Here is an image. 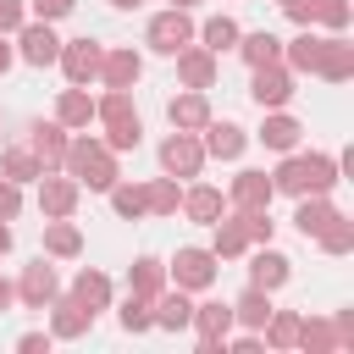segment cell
Masks as SVG:
<instances>
[{"mask_svg": "<svg viewBox=\"0 0 354 354\" xmlns=\"http://www.w3.org/2000/svg\"><path fill=\"white\" fill-rule=\"evenodd\" d=\"M188 221H199V227H210L216 216H227V194L216 188V183H194L188 194H183V205H177Z\"/></svg>", "mask_w": 354, "mask_h": 354, "instance_id": "cell-24", "label": "cell"}, {"mask_svg": "<svg viewBox=\"0 0 354 354\" xmlns=\"http://www.w3.org/2000/svg\"><path fill=\"white\" fill-rule=\"evenodd\" d=\"M17 66V44H11V33H0V77Z\"/></svg>", "mask_w": 354, "mask_h": 354, "instance_id": "cell-50", "label": "cell"}, {"mask_svg": "<svg viewBox=\"0 0 354 354\" xmlns=\"http://www.w3.org/2000/svg\"><path fill=\"white\" fill-rule=\"evenodd\" d=\"M254 77H249V100L260 105V111H282L288 100H293V72L282 66V61H271V66H249Z\"/></svg>", "mask_w": 354, "mask_h": 354, "instance_id": "cell-8", "label": "cell"}, {"mask_svg": "<svg viewBox=\"0 0 354 354\" xmlns=\"http://www.w3.org/2000/svg\"><path fill=\"white\" fill-rule=\"evenodd\" d=\"M238 33H243V28H238V22L227 17V11H221V17H205V22L194 28V39H199V44L210 50V55H227V50L238 44Z\"/></svg>", "mask_w": 354, "mask_h": 354, "instance_id": "cell-31", "label": "cell"}, {"mask_svg": "<svg viewBox=\"0 0 354 354\" xmlns=\"http://www.w3.org/2000/svg\"><path fill=\"white\" fill-rule=\"evenodd\" d=\"M72 299L83 304V310H111V299H116V288H111V277L105 271H94V266H83L77 277H72Z\"/></svg>", "mask_w": 354, "mask_h": 354, "instance_id": "cell-26", "label": "cell"}, {"mask_svg": "<svg viewBox=\"0 0 354 354\" xmlns=\"http://www.w3.org/2000/svg\"><path fill=\"white\" fill-rule=\"evenodd\" d=\"M249 66H271V61H282V39L277 33H266V28H254V33H238V44H232Z\"/></svg>", "mask_w": 354, "mask_h": 354, "instance_id": "cell-32", "label": "cell"}, {"mask_svg": "<svg viewBox=\"0 0 354 354\" xmlns=\"http://www.w3.org/2000/svg\"><path fill=\"white\" fill-rule=\"evenodd\" d=\"M171 61H177V83L183 88H216V55L205 44H183Z\"/></svg>", "mask_w": 354, "mask_h": 354, "instance_id": "cell-18", "label": "cell"}, {"mask_svg": "<svg viewBox=\"0 0 354 354\" xmlns=\"http://www.w3.org/2000/svg\"><path fill=\"white\" fill-rule=\"evenodd\" d=\"M199 144H205V160H243V149H249V133L238 127V122H205L199 127Z\"/></svg>", "mask_w": 354, "mask_h": 354, "instance_id": "cell-11", "label": "cell"}, {"mask_svg": "<svg viewBox=\"0 0 354 354\" xmlns=\"http://www.w3.org/2000/svg\"><path fill=\"white\" fill-rule=\"evenodd\" d=\"M166 288V266L155 260V254H138L133 266H127V293H138V299H155Z\"/></svg>", "mask_w": 354, "mask_h": 354, "instance_id": "cell-33", "label": "cell"}, {"mask_svg": "<svg viewBox=\"0 0 354 354\" xmlns=\"http://www.w3.org/2000/svg\"><path fill=\"white\" fill-rule=\"evenodd\" d=\"M177 205H183V188H177V177H149L144 183V210L149 216H177Z\"/></svg>", "mask_w": 354, "mask_h": 354, "instance_id": "cell-34", "label": "cell"}, {"mask_svg": "<svg viewBox=\"0 0 354 354\" xmlns=\"http://www.w3.org/2000/svg\"><path fill=\"white\" fill-rule=\"evenodd\" d=\"M138 116V105H133V88H105L100 100H94V122H105V127H116V122H133Z\"/></svg>", "mask_w": 354, "mask_h": 354, "instance_id": "cell-36", "label": "cell"}, {"mask_svg": "<svg viewBox=\"0 0 354 354\" xmlns=\"http://www.w3.org/2000/svg\"><path fill=\"white\" fill-rule=\"evenodd\" d=\"M138 77H144V55H138L133 44L105 50V61H100V83H105V88H133Z\"/></svg>", "mask_w": 354, "mask_h": 354, "instance_id": "cell-17", "label": "cell"}, {"mask_svg": "<svg viewBox=\"0 0 354 354\" xmlns=\"http://www.w3.org/2000/svg\"><path fill=\"white\" fill-rule=\"evenodd\" d=\"M0 254H11V221H0Z\"/></svg>", "mask_w": 354, "mask_h": 354, "instance_id": "cell-52", "label": "cell"}, {"mask_svg": "<svg viewBox=\"0 0 354 354\" xmlns=\"http://www.w3.org/2000/svg\"><path fill=\"white\" fill-rule=\"evenodd\" d=\"M171 6H183V11H194V6H199V0H171Z\"/></svg>", "mask_w": 354, "mask_h": 354, "instance_id": "cell-54", "label": "cell"}, {"mask_svg": "<svg viewBox=\"0 0 354 354\" xmlns=\"http://www.w3.org/2000/svg\"><path fill=\"white\" fill-rule=\"evenodd\" d=\"M315 22H321L326 33H343V28L354 22V6H348V0H315Z\"/></svg>", "mask_w": 354, "mask_h": 354, "instance_id": "cell-43", "label": "cell"}, {"mask_svg": "<svg viewBox=\"0 0 354 354\" xmlns=\"http://www.w3.org/2000/svg\"><path fill=\"white\" fill-rule=\"evenodd\" d=\"M149 310H155V332H183V326L194 321V299H188L183 288H160V293L149 299Z\"/></svg>", "mask_w": 354, "mask_h": 354, "instance_id": "cell-22", "label": "cell"}, {"mask_svg": "<svg viewBox=\"0 0 354 354\" xmlns=\"http://www.w3.org/2000/svg\"><path fill=\"white\" fill-rule=\"evenodd\" d=\"M321 50H326V33H315V28H299V39H288L282 44V66L293 72V77H315V66H321Z\"/></svg>", "mask_w": 354, "mask_h": 354, "instance_id": "cell-16", "label": "cell"}, {"mask_svg": "<svg viewBox=\"0 0 354 354\" xmlns=\"http://www.w3.org/2000/svg\"><path fill=\"white\" fill-rule=\"evenodd\" d=\"M210 254H216V260H243V254H249V232H243L238 210H227V216L210 221Z\"/></svg>", "mask_w": 354, "mask_h": 354, "instance_id": "cell-21", "label": "cell"}, {"mask_svg": "<svg viewBox=\"0 0 354 354\" xmlns=\"http://www.w3.org/2000/svg\"><path fill=\"white\" fill-rule=\"evenodd\" d=\"M50 343H55L50 332H22V337H17V348H22V354H44Z\"/></svg>", "mask_w": 354, "mask_h": 354, "instance_id": "cell-49", "label": "cell"}, {"mask_svg": "<svg viewBox=\"0 0 354 354\" xmlns=\"http://www.w3.org/2000/svg\"><path fill=\"white\" fill-rule=\"evenodd\" d=\"M266 149H277V155H288V149H299V138H304V122L299 116H288V111H266V122H260V133H254Z\"/></svg>", "mask_w": 354, "mask_h": 354, "instance_id": "cell-23", "label": "cell"}, {"mask_svg": "<svg viewBox=\"0 0 354 354\" xmlns=\"http://www.w3.org/2000/svg\"><path fill=\"white\" fill-rule=\"evenodd\" d=\"M100 61H105V44H100V39H61L55 66L66 72V83H77V88L100 83Z\"/></svg>", "mask_w": 354, "mask_h": 354, "instance_id": "cell-5", "label": "cell"}, {"mask_svg": "<svg viewBox=\"0 0 354 354\" xmlns=\"http://www.w3.org/2000/svg\"><path fill=\"white\" fill-rule=\"evenodd\" d=\"M293 348H304V354H337V348H343V332H337V321L299 315V343H293Z\"/></svg>", "mask_w": 354, "mask_h": 354, "instance_id": "cell-27", "label": "cell"}, {"mask_svg": "<svg viewBox=\"0 0 354 354\" xmlns=\"http://www.w3.org/2000/svg\"><path fill=\"white\" fill-rule=\"evenodd\" d=\"M315 77H326V83H348V77H354V44H348L343 33H326V50H321Z\"/></svg>", "mask_w": 354, "mask_h": 354, "instance_id": "cell-28", "label": "cell"}, {"mask_svg": "<svg viewBox=\"0 0 354 354\" xmlns=\"http://www.w3.org/2000/svg\"><path fill=\"white\" fill-rule=\"evenodd\" d=\"M315 243H321L326 254H348V249H354V221H348V216L337 210V216H332V221H326V227L315 232Z\"/></svg>", "mask_w": 354, "mask_h": 354, "instance_id": "cell-40", "label": "cell"}, {"mask_svg": "<svg viewBox=\"0 0 354 354\" xmlns=\"http://www.w3.org/2000/svg\"><path fill=\"white\" fill-rule=\"evenodd\" d=\"M116 321H122V332H155V310H149V299H138V293H127L122 299V310H116Z\"/></svg>", "mask_w": 354, "mask_h": 354, "instance_id": "cell-41", "label": "cell"}, {"mask_svg": "<svg viewBox=\"0 0 354 354\" xmlns=\"http://www.w3.org/2000/svg\"><path fill=\"white\" fill-rule=\"evenodd\" d=\"M277 6H282V0H277Z\"/></svg>", "mask_w": 354, "mask_h": 354, "instance_id": "cell-55", "label": "cell"}, {"mask_svg": "<svg viewBox=\"0 0 354 354\" xmlns=\"http://www.w3.org/2000/svg\"><path fill=\"white\" fill-rule=\"evenodd\" d=\"M282 17L293 28H315V0H282Z\"/></svg>", "mask_w": 354, "mask_h": 354, "instance_id": "cell-47", "label": "cell"}, {"mask_svg": "<svg viewBox=\"0 0 354 354\" xmlns=\"http://www.w3.org/2000/svg\"><path fill=\"white\" fill-rule=\"evenodd\" d=\"M166 116H171L177 133H199V127L210 122V100H205V88H183V94H171V100H166Z\"/></svg>", "mask_w": 354, "mask_h": 354, "instance_id": "cell-19", "label": "cell"}, {"mask_svg": "<svg viewBox=\"0 0 354 354\" xmlns=\"http://www.w3.org/2000/svg\"><path fill=\"white\" fill-rule=\"evenodd\" d=\"M271 293H260V288H243L238 299H232V326H243V332H260L266 321H271Z\"/></svg>", "mask_w": 354, "mask_h": 354, "instance_id": "cell-30", "label": "cell"}, {"mask_svg": "<svg viewBox=\"0 0 354 354\" xmlns=\"http://www.w3.org/2000/svg\"><path fill=\"white\" fill-rule=\"evenodd\" d=\"M0 177H11V183H39L44 166H39V155H33L28 144H11V149L0 155Z\"/></svg>", "mask_w": 354, "mask_h": 354, "instance_id": "cell-37", "label": "cell"}, {"mask_svg": "<svg viewBox=\"0 0 354 354\" xmlns=\"http://www.w3.org/2000/svg\"><path fill=\"white\" fill-rule=\"evenodd\" d=\"M144 44H149L155 55H177L183 44H194V17H188L183 6L155 11V17H149V28H144Z\"/></svg>", "mask_w": 354, "mask_h": 354, "instance_id": "cell-4", "label": "cell"}, {"mask_svg": "<svg viewBox=\"0 0 354 354\" xmlns=\"http://www.w3.org/2000/svg\"><path fill=\"white\" fill-rule=\"evenodd\" d=\"M17 61H28V66H55V55H61V39H55V22H39V17H28L17 33Z\"/></svg>", "mask_w": 354, "mask_h": 354, "instance_id": "cell-6", "label": "cell"}, {"mask_svg": "<svg viewBox=\"0 0 354 354\" xmlns=\"http://www.w3.org/2000/svg\"><path fill=\"white\" fill-rule=\"evenodd\" d=\"M105 194H111V210H116L122 221H138V216H149V210H144V183H122V177H116Z\"/></svg>", "mask_w": 354, "mask_h": 354, "instance_id": "cell-38", "label": "cell"}, {"mask_svg": "<svg viewBox=\"0 0 354 354\" xmlns=\"http://www.w3.org/2000/svg\"><path fill=\"white\" fill-rule=\"evenodd\" d=\"M44 254H55V260L83 254V232H77L72 216H50V221H44Z\"/></svg>", "mask_w": 354, "mask_h": 354, "instance_id": "cell-29", "label": "cell"}, {"mask_svg": "<svg viewBox=\"0 0 354 354\" xmlns=\"http://www.w3.org/2000/svg\"><path fill=\"white\" fill-rule=\"evenodd\" d=\"M238 221H243V232H249V249H254V243H271V232H277L271 210H238Z\"/></svg>", "mask_w": 354, "mask_h": 354, "instance_id": "cell-44", "label": "cell"}, {"mask_svg": "<svg viewBox=\"0 0 354 354\" xmlns=\"http://www.w3.org/2000/svg\"><path fill=\"white\" fill-rule=\"evenodd\" d=\"M216 254L210 249H199V243H188V249H177L171 254V266H166V282L171 288H183V293H205L210 282H216Z\"/></svg>", "mask_w": 354, "mask_h": 354, "instance_id": "cell-3", "label": "cell"}, {"mask_svg": "<svg viewBox=\"0 0 354 354\" xmlns=\"http://www.w3.org/2000/svg\"><path fill=\"white\" fill-rule=\"evenodd\" d=\"M72 11H77V0H28V17H39V22H61Z\"/></svg>", "mask_w": 354, "mask_h": 354, "instance_id": "cell-45", "label": "cell"}, {"mask_svg": "<svg viewBox=\"0 0 354 354\" xmlns=\"http://www.w3.org/2000/svg\"><path fill=\"white\" fill-rule=\"evenodd\" d=\"M55 122H61L66 133H83V127L94 122V94H88V88H77V83H66V88H61V100H55Z\"/></svg>", "mask_w": 354, "mask_h": 354, "instance_id": "cell-25", "label": "cell"}, {"mask_svg": "<svg viewBox=\"0 0 354 354\" xmlns=\"http://www.w3.org/2000/svg\"><path fill=\"white\" fill-rule=\"evenodd\" d=\"M55 293H61V277H55V266H44V260L22 266V277H17V299H22L28 310H44Z\"/></svg>", "mask_w": 354, "mask_h": 354, "instance_id": "cell-15", "label": "cell"}, {"mask_svg": "<svg viewBox=\"0 0 354 354\" xmlns=\"http://www.w3.org/2000/svg\"><path fill=\"white\" fill-rule=\"evenodd\" d=\"M288 277H293V260H288L282 249H271V243H254V254H249V288L277 293Z\"/></svg>", "mask_w": 354, "mask_h": 354, "instance_id": "cell-12", "label": "cell"}, {"mask_svg": "<svg viewBox=\"0 0 354 354\" xmlns=\"http://www.w3.org/2000/svg\"><path fill=\"white\" fill-rule=\"evenodd\" d=\"M337 171H343V160H337V155H321V149L299 155V149H288V155H282V166L271 171V188H277V194H288V199L332 194V188H337Z\"/></svg>", "mask_w": 354, "mask_h": 354, "instance_id": "cell-1", "label": "cell"}, {"mask_svg": "<svg viewBox=\"0 0 354 354\" xmlns=\"http://www.w3.org/2000/svg\"><path fill=\"white\" fill-rule=\"evenodd\" d=\"M61 171L77 177V188H94V194H105V188L122 177V171H116V155H111L100 138H88V133L66 138V160H61Z\"/></svg>", "mask_w": 354, "mask_h": 354, "instance_id": "cell-2", "label": "cell"}, {"mask_svg": "<svg viewBox=\"0 0 354 354\" xmlns=\"http://www.w3.org/2000/svg\"><path fill=\"white\" fill-rule=\"evenodd\" d=\"M260 343L266 348H293L299 343V315L293 310H271V321L260 326Z\"/></svg>", "mask_w": 354, "mask_h": 354, "instance_id": "cell-39", "label": "cell"}, {"mask_svg": "<svg viewBox=\"0 0 354 354\" xmlns=\"http://www.w3.org/2000/svg\"><path fill=\"white\" fill-rule=\"evenodd\" d=\"M188 326L199 332V354H221L227 348V332H232V304H221V299L194 304V321Z\"/></svg>", "mask_w": 354, "mask_h": 354, "instance_id": "cell-9", "label": "cell"}, {"mask_svg": "<svg viewBox=\"0 0 354 354\" xmlns=\"http://www.w3.org/2000/svg\"><path fill=\"white\" fill-rule=\"evenodd\" d=\"M44 310H50V337H61V343H72V337H83L94 326V310H83L72 293H55Z\"/></svg>", "mask_w": 354, "mask_h": 354, "instance_id": "cell-14", "label": "cell"}, {"mask_svg": "<svg viewBox=\"0 0 354 354\" xmlns=\"http://www.w3.org/2000/svg\"><path fill=\"white\" fill-rule=\"evenodd\" d=\"M77 199H83L77 177H66V171H44V177H39V210H44V221H50V216H72Z\"/></svg>", "mask_w": 354, "mask_h": 354, "instance_id": "cell-13", "label": "cell"}, {"mask_svg": "<svg viewBox=\"0 0 354 354\" xmlns=\"http://www.w3.org/2000/svg\"><path fill=\"white\" fill-rule=\"evenodd\" d=\"M111 6H116V11H138L144 0H111Z\"/></svg>", "mask_w": 354, "mask_h": 354, "instance_id": "cell-53", "label": "cell"}, {"mask_svg": "<svg viewBox=\"0 0 354 354\" xmlns=\"http://www.w3.org/2000/svg\"><path fill=\"white\" fill-rule=\"evenodd\" d=\"M332 216H337V205H332L326 194H304V199H299V210H293V227H299L304 238H315Z\"/></svg>", "mask_w": 354, "mask_h": 354, "instance_id": "cell-35", "label": "cell"}, {"mask_svg": "<svg viewBox=\"0 0 354 354\" xmlns=\"http://www.w3.org/2000/svg\"><path fill=\"white\" fill-rule=\"evenodd\" d=\"M28 22V0H0V33H17Z\"/></svg>", "mask_w": 354, "mask_h": 354, "instance_id": "cell-48", "label": "cell"}, {"mask_svg": "<svg viewBox=\"0 0 354 354\" xmlns=\"http://www.w3.org/2000/svg\"><path fill=\"white\" fill-rule=\"evenodd\" d=\"M271 199H277V188H271V171H254V166H243V171L227 183V205H232V210H271Z\"/></svg>", "mask_w": 354, "mask_h": 354, "instance_id": "cell-10", "label": "cell"}, {"mask_svg": "<svg viewBox=\"0 0 354 354\" xmlns=\"http://www.w3.org/2000/svg\"><path fill=\"white\" fill-rule=\"evenodd\" d=\"M11 304H17V282H6V277H0V315H6Z\"/></svg>", "mask_w": 354, "mask_h": 354, "instance_id": "cell-51", "label": "cell"}, {"mask_svg": "<svg viewBox=\"0 0 354 354\" xmlns=\"http://www.w3.org/2000/svg\"><path fill=\"white\" fill-rule=\"evenodd\" d=\"M160 171L166 177H199L205 171V144H199V133H166L160 138Z\"/></svg>", "mask_w": 354, "mask_h": 354, "instance_id": "cell-7", "label": "cell"}, {"mask_svg": "<svg viewBox=\"0 0 354 354\" xmlns=\"http://www.w3.org/2000/svg\"><path fill=\"white\" fill-rule=\"evenodd\" d=\"M28 149L39 155L44 171H61V160H66V127L61 122H33L28 127Z\"/></svg>", "mask_w": 354, "mask_h": 354, "instance_id": "cell-20", "label": "cell"}, {"mask_svg": "<svg viewBox=\"0 0 354 354\" xmlns=\"http://www.w3.org/2000/svg\"><path fill=\"white\" fill-rule=\"evenodd\" d=\"M17 210H22V183L0 177V221H17Z\"/></svg>", "mask_w": 354, "mask_h": 354, "instance_id": "cell-46", "label": "cell"}, {"mask_svg": "<svg viewBox=\"0 0 354 354\" xmlns=\"http://www.w3.org/2000/svg\"><path fill=\"white\" fill-rule=\"evenodd\" d=\"M138 138H144V122L133 116V122H116V127H105V138H100V144H105L111 155H122V149H138Z\"/></svg>", "mask_w": 354, "mask_h": 354, "instance_id": "cell-42", "label": "cell"}]
</instances>
